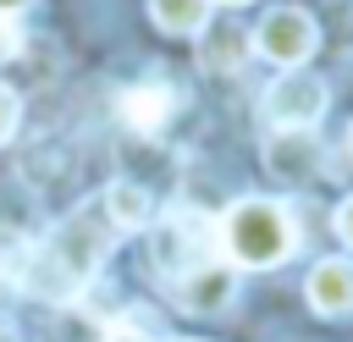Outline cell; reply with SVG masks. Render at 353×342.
Wrapping results in <instances>:
<instances>
[{"label":"cell","instance_id":"cell-1","mask_svg":"<svg viewBox=\"0 0 353 342\" xmlns=\"http://www.w3.org/2000/svg\"><path fill=\"white\" fill-rule=\"evenodd\" d=\"M116 237H121V232L110 226V215H105V204H99V193H94V199H83L66 221H55V226L22 254L11 287L28 292V298H39V303H77V298L94 287L99 265L110 259Z\"/></svg>","mask_w":353,"mask_h":342},{"label":"cell","instance_id":"cell-2","mask_svg":"<svg viewBox=\"0 0 353 342\" xmlns=\"http://www.w3.org/2000/svg\"><path fill=\"white\" fill-rule=\"evenodd\" d=\"M215 237H221V254L232 270H270L281 265L292 248H298V226H292V210L276 204V199H237L221 221H215Z\"/></svg>","mask_w":353,"mask_h":342},{"label":"cell","instance_id":"cell-3","mask_svg":"<svg viewBox=\"0 0 353 342\" xmlns=\"http://www.w3.org/2000/svg\"><path fill=\"white\" fill-rule=\"evenodd\" d=\"M154 265H160V276L165 281H176V276H188V270H199V265H210V259H221V237H215V221L210 215H199V210H188V204H176V210H165L160 215V226H154Z\"/></svg>","mask_w":353,"mask_h":342},{"label":"cell","instance_id":"cell-4","mask_svg":"<svg viewBox=\"0 0 353 342\" xmlns=\"http://www.w3.org/2000/svg\"><path fill=\"white\" fill-rule=\"evenodd\" d=\"M248 44H254V55H265L270 66L298 72V66L320 50V22H314L303 6H270V11L259 17V28L248 33Z\"/></svg>","mask_w":353,"mask_h":342},{"label":"cell","instance_id":"cell-5","mask_svg":"<svg viewBox=\"0 0 353 342\" xmlns=\"http://www.w3.org/2000/svg\"><path fill=\"white\" fill-rule=\"evenodd\" d=\"M325 105H331V88H325L309 66L281 72V77L265 88V121H270L276 132H314V121L325 116Z\"/></svg>","mask_w":353,"mask_h":342},{"label":"cell","instance_id":"cell-6","mask_svg":"<svg viewBox=\"0 0 353 342\" xmlns=\"http://www.w3.org/2000/svg\"><path fill=\"white\" fill-rule=\"evenodd\" d=\"M320 165H325V143L314 132H270L265 138V171L276 182L303 188V182L320 177Z\"/></svg>","mask_w":353,"mask_h":342},{"label":"cell","instance_id":"cell-7","mask_svg":"<svg viewBox=\"0 0 353 342\" xmlns=\"http://www.w3.org/2000/svg\"><path fill=\"white\" fill-rule=\"evenodd\" d=\"M171 298H176L188 314H221V309L237 298V270H232L226 259H210V265L176 276V281H171Z\"/></svg>","mask_w":353,"mask_h":342},{"label":"cell","instance_id":"cell-8","mask_svg":"<svg viewBox=\"0 0 353 342\" xmlns=\"http://www.w3.org/2000/svg\"><path fill=\"white\" fill-rule=\"evenodd\" d=\"M176 105H182V88H171V83H132V88L116 99L121 121H127L132 132H143V138L165 132V121L176 116Z\"/></svg>","mask_w":353,"mask_h":342},{"label":"cell","instance_id":"cell-9","mask_svg":"<svg viewBox=\"0 0 353 342\" xmlns=\"http://www.w3.org/2000/svg\"><path fill=\"white\" fill-rule=\"evenodd\" d=\"M303 298H309L314 314L347 320V314H353V259H342V254L320 259V265L309 270V281H303Z\"/></svg>","mask_w":353,"mask_h":342},{"label":"cell","instance_id":"cell-10","mask_svg":"<svg viewBox=\"0 0 353 342\" xmlns=\"http://www.w3.org/2000/svg\"><path fill=\"white\" fill-rule=\"evenodd\" d=\"M254 55V44H248V28L243 22H232V17H210L204 28H199V66L204 72H215V77H232L243 61Z\"/></svg>","mask_w":353,"mask_h":342},{"label":"cell","instance_id":"cell-11","mask_svg":"<svg viewBox=\"0 0 353 342\" xmlns=\"http://www.w3.org/2000/svg\"><path fill=\"white\" fill-rule=\"evenodd\" d=\"M99 204H105V215H110L116 232H143V226L154 221V199H149V188H138V182H110V188L99 193Z\"/></svg>","mask_w":353,"mask_h":342},{"label":"cell","instance_id":"cell-12","mask_svg":"<svg viewBox=\"0 0 353 342\" xmlns=\"http://www.w3.org/2000/svg\"><path fill=\"white\" fill-rule=\"evenodd\" d=\"M149 22L171 39H188L210 22V0H149Z\"/></svg>","mask_w":353,"mask_h":342},{"label":"cell","instance_id":"cell-13","mask_svg":"<svg viewBox=\"0 0 353 342\" xmlns=\"http://www.w3.org/2000/svg\"><path fill=\"white\" fill-rule=\"evenodd\" d=\"M99 342H154V331L143 320H116V325L99 331Z\"/></svg>","mask_w":353,"mask_h":342},{"label":"cell","instance_id":"cell-14","mask_svg":"<svg viewBox=\"0 0 353 342\" xmlns=\"http://www.w3.org/2000/svg\"><path fill=\"white\" fill-rule=\"evenodd\" d=\"M17 121H22V99H17L11 83H0V143L17 132Z\"/></svg>","mask_w":353,"mask_h":342},{"label":"cell","instance_id":"cell-15","mask_svg":"<svg viewBox=\"0 0 353 342\" xmlns=\"http://www.w3.org/2000/svg\"><path fill=\"white\" fill-rule=\"evenodd\" d=\"M331 221H336V237H342V243L353 248V193H347V199L336 204V215H331Z\"/></svg>","mask_w":353,"mask_h":342},{"label":"cell","instance_id":"cell-16","mask_svg":"<svg viewBox=\"0 0 353 342\" xmlns=\"http://www.w3.org/2000/svg\"><path fill=\"white\" fill-rule=\"evenodd\" d=\"M11 55H22V33L11 22H0V61H11Z\"/></svg>","mask_w":353,"mask_h":342},{"label":"cell","instance_id":"cell-17","mask_svg":"<svg viewBox=\"0 0 353 342\" xmlns=\"http://www.w3.org/2000/svg\"><path fill=\"white\" fill-rule=\"evenodd\" d=\"M28 6H33V0H0V22H11V28H17V17H22Z\"/></svg>","mask_w":353,"mask_h":342},{"label":"cell","instance_id":"cell-18","mask_svg":"<svg viewBox=\"0 0 353 342\" xmlns=\"http://www.w3.org/2000/svg\"><path fill=\"white\" fill-rule=\"evenodd\" d=\"M0 342H22V336H17V331H11V325H0Z\"/></svg>","mask_w":353,"mask_h":342},{"label":"cell","instance_id":"cell-19","mask_svg":"<svg viewBox=\"0 0 353 342\" xmlns=\"http://www.w3.org/2000/svg\"><path fill=\"white\" fill-rule=\"evenodd\" d=\"M342 154H347V160H353V127H347V143H342Z\"/></svg>","mask_w":353,"mask_h":342},{"label":"cell","instance_id":"cell-20","mask_svg":"<svg viewBox=\"0 0 353 342\" xmlns=\"http://www.w3.org/2000/svg\"><path fill=\"white\" fill-rule=\"evenodd\" d=\"M221 6H248V0H221Z\"/></svg>","mask_w":353,"mask_h":342},{"label":"cell","instance_id":"cell-21","mask_svg":"<svg viewBox=\"0 0 353 342\" xmlns=\"http://www.w3.org/2000/svg\"><path fill=\"white\" fill-rule=\"evenodd\" d=\"M176 342H193V336H176Z\"/></svg>","mask_w":353,"mask_h":342}]
</instances>
